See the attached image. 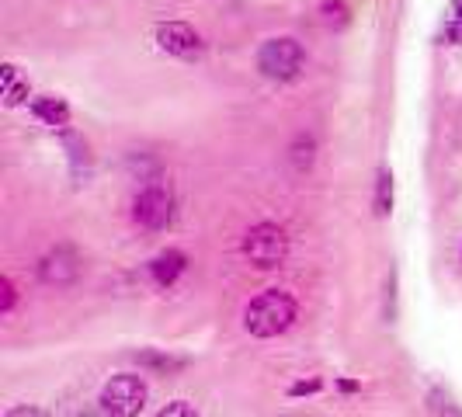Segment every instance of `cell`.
I'll return each mask as SVG.
<instances>
[{
  "instance_id": "2e32d148",
  "label": "cell",
  "mask_w": 462,
  "mask_h": 417,
  "mask_svg": "<svg viewBox=\"0 0 462 417\" xmlns=\"http://www.w3.org/2000/svg\"><path fill=\"white\" fill-rule=\"evenodd\" d=\"M0 292H4V300H0V313H11V310H14V302H18V289H14V282H11V278H0Z\"/></svg>"
},
{
  "instance_id": "277c9868",
  "label": "cell",
  "mask_w": 462,
  "mask_h": 417,
  "mask_svg": "<svg viewBox=\"0 0 462 417\" xmlns=\"http://www.w3.org/2000/svg\"><path fill=\"white\" fill-rule=\"evenodd\" d=\"M289 255V236L275 223H257L244 233V257L254 264L257 272H272Z\"/></svg>"
},
{
  "instance_id": "30bf717a",
  "label": "cell",
  "mask_w": 462,
  "mask_h": 417,
  "mask_svg": "<svg viewBox=\"0 0 462 417\" xmlns=\"http://www.w3.org/2000/svg\"><path fill=\"white\" fill-rule=\"evenodd\" d=\"M0 94H4V105L7 108H18L24 97H28V80H24L14 63H4L0 67Z\"/></svg>"
},
{
  "instance_id": "ba28073f",
  "label": "cell",
  "mask_w": 462,
  "mask_h": 417,
  "mask_svg": "<svg viewBox=\"0 0 462 417\" xmlns=\"http://www.w3.org/2000/svg\"><path fill=\"white\" fill-rule=\"evenodd\" d=\"M32 116L39 118L42 125H49V129H67L69 105L63 97H56V94H39V97L32 101Z\"/></svg>"
},
{
  "instance_id": "9c48e42d",
  "label": "cell",
  "mask_w": 462,
  "mask_h": 417,
  "mask_svg": "<svg viewBox=\"0 0 462 417\" xmlns=\"http://www.w3.org/2000/svg\"><path fill=\"white\" fill-rule=\"evenodd\" d=\"M185 268H188V257L181 255V251H163V255H157L150 261V278H153L161 289H171L178 278L185 275Z\"/></svg>"
},
{
  "instance_id": "4fadbf2b",
  "label": "cell",
  "mask_w": 462,
  "mask_h": 417,
  "mask_svg": "<svg viewBox=\"0 0 462 417\" xmlns=\"http://www.w3.org/2000/svg\"><path fill=\"white\" fill-rule=\"evenodd\" d=\"M445 39L462 42V0H452V7H448V18H445Z\"/></svg>"
},
{
  "instance_id": "5bb4252c",
  "label": "cell",
  "mask_w": 462,
  "mask_h": 417,
  "mask_svg": "<svg viewBox=\"0 0 462 417\" xmlns=\"http://www.w3.org/2000/svg\"><path fill=\"white\" fill-rule=\"evenodd\" d=\"M324 22L327 24H345L347 22V4L345 0H324Z\"/></svg>"
},
{
  "instance_id": "ac0fdd59",
  "label": "cell",
  "mask_w": 462,
  "mask_h": 417,
  "mask_svg": "<svg viewBox=\"0 0 462 417\" xmlns=\"http://www.w3.org/2000/svg\"><path fill=\"white\" fill-rule=\"evenodd\" d=\"M4 417H49L42 407H11Z\"/></svg>"
},
{
  "instance_id": "e0dca14e",
  "label": "cell",
  "mask_w": 462,
  "mask_h": 417,
  "mask_svg": "<svg viewBox=\"0 0 462 417\" xmlns=\"http://www.w3.org/2000/svg\"><path fill=\"white\" fill-rule=\"evenodd\" d=\"M157 417H199V411H195L188 400H174V403H167Z\"/></svg>"
},
{
  "instance_id": "6da1fadb",
  "label": "cell",
  "mask_w": 462,
  "mask_h": 417,
  "mask_svg": "<svg viewBox=\"0 0 462 417\" xmlns=\"http://www.w3.org/2000/svg\"><path fill=\"white\" fill-rule=\"evenodd\" d=\"M296 317H300V302L292 300L285 289H264L261 296H254L244 306V330L251 338L268 341V338L285 334L296 324Z\"/></svg>"
},
{
  "instance_id": "7a4b0ae2",
  "label": "cell",
  "mask_w": 462,
  "mask_h": 417,
  "mask_svg": "<svg viewBox=\"0 0 462 417\" xmlns=\"http://www.w3.org/2000/svg\"><path fill=\"white\" fill-rule=\"evenodd\" d=\"M306 67V49L292 39V35H278L268 39L264 46L257 49V70L268 80H296Z\"/></svg>"
},
{
  "instance_id": "8992f818",
  "label": "cell",
  "mask_w": 462,
  "mask_h": 417,
  "mask_svg": "<svg viewBox=\"0 0 462 417\" xmlns=\"http://www.w3.org/2000/svg\"><path fill=\"white\" fill-rule=\"evenodd\" d=\"M157 46L171 56H181V60H195L202 52V35L185 22H163L157 24Z\"/></svg>"
},
{
  "instance_id": "52a82bcc",
  "label": "cell",
  "mask_w": 462,
  "mask_h": 417,
  "mask_svg": "<svg viewBox=\"0 0 462 417\" xmlns=\"http://www.w3.org/2000/svg\"><path fill=\"white\" fill-rule=\"evenodd\" d=\"M39 275L46 285H69L73 278L80 275V257L73 247L67 244H60V247H52L42 261H39Z\"/></svg>"
},
{
  "instance_id": "7c38bea8",
  "label": "cell",
  "mask_w": 462,
  "mask_h": 417,
  "mask_svg": "<svg viewBox=\"0 0 462 417\" xmlns=\"http://www.w3.org/2000/svg\"><path fill=\"white\" fill-rule=\"evenodd\" d=\"M390 206H393V174L383 167L379 171V181H375V212L379 216H390Z\"/></svg>"
},
{
  "instance_id": "5b68a950",
  "label": "cell",
  "mask_w": 462,
  "mask_h": 417,
  "mask_svg": "<svg viewBox=\"0 0 462 417\" xmlns=\"http://www.w3.org/2000/svg\"><path fill=\"white\" fill-rule=\"evenodd\" d=\"M174 216V199H171V188L163 181H146L139 188L136 202H133V219H136L143 230L161 233Z\"/></svg>"
},
{
  "instance_id": "9a60e30c",
  "label": "cell",
  "mask_w": 462,
  "mask_h": 417,
  "mask_svg": "<svg viewBox=\"0 0 462 417\" xmlns=\"http://www.w3.org/2000/svg\"><path fill=\"white\" fill-rule=\"evenodd\" d=\"M324 390V379L320 375H310V379H300L289 386V396H310V394H320Z\"/></svg>"
},
{
  "instance_id": "3957f363",
  "label": "cell",
  "mask_w": 462,
  "mask_h": 417,
  "mask_svg": "<svg viewBox=\"0 0 462 417\" xmlns=\"http://www.w3.org/2000/svg\"><path fill=\"white\" fill-rule=\"evenodd\" d=\"M146 379L136 375V372H118L112 375L108 383H105V390H101V411H108L112 417H139L143 414V407H146Z\"/></svg>"
},
{
  "instance_id": "d6986e66",
  "label": "cell",
  "mask_w": 462,
  "mask_h": 417,
  "mask_svg": "<svg viewBox=\"0 0 462 417\" xmlns=\"http://www.w3.org/2000/svg\"><path fill=\"white\" fill-rule=\"evenodd\" d=\"M341 390H345V394H355V390H358V383H351V379H341Z\"/></svg>"
},
{
  "instance_id": "8fae6325",
  "label": "cell",
  "mask_w": 462,
  "mask_h": 417,
  "mask_svg": "<svg viewBox=\"0 0 462 417\" xmlns=\"http://www.w3.org/2000/svg\"><path fill=\"white\" fill-rule=\"evenodd\" d=\"M139 366L146 369H157V372H178L185 369L188 362L181 355H163V351H139Z\"/></svg>"
}]
</instances>
